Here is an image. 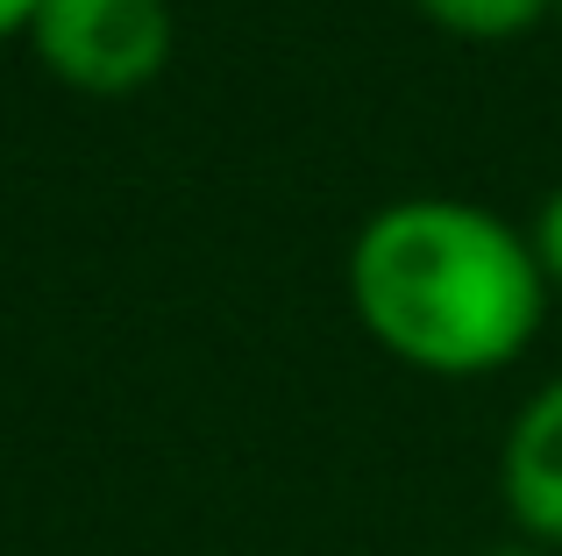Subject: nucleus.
Returning <instances> with one entry per match:
<instances>
[{"mask_svg":"<svg viewBox=\"0 0 562 556\" xmlns=\"http://www.w3.org/2000/svg\"><path fill=\"white\" fill-rule=\"evenodd\" d=\"M435 29L449 36H470V43H506V36H527L555 0H413Z\"/></svg>","mask_w":562,"mask_h":556,"instance_id":"nucleus-4","label":"nucleus"},{"mask_svg":"<svg viewBox=\"0 0 562 556\" xmlns=\"http://www.w3.org/2000/svg\"><path fill=\"white\" fill-rule=\"evenodd\" d=\"M349 307L378 349L435 378L513 364L541 329L549 278L535 236L470 200H392L349 243Z\"/></svg>","mask_w":562,"mask_h":556,"instance_id":"nucleus-1","label":"nucleus"},{"mask_svg":"<svg viewBox=\"0 0 562 556\" xmlns=\"http://www.w3.org/2000/svg\"><path fill=\"white\" fill-rule=\"evenodd\" d=\"M555 8H562V0H555Z\"/></svg>","mask_w":562,"mask_h":556,"instance_id":"nucleus-8","label":"nucleus"},{"mask_svg":"<svg viewBox=\"0 0 562 556\" xmlns=\"http://www.w3.org/2000/svg\"><path fill=\"white\" fill-rule=\"evenodd\" d=\"M535 257H541V278L562 286V186L549 193V208H541V222H535Z\"/></svg>","mask_w":562,"mask_h":556,"instance_id":"nucleus-5","label":"nucleus"},{"mask_svg":"<svg viewBox=\"0 0 562 556\" xmlns=\"http://www.w3.org/2000/svg\"><path fill=\"white\" fill-rule=\"evenodd\" d=\"M484 556H549V549H535V543H498V549H484Z\"/></svg>","mask_w":562,"mask_h":556,"instance_id":"nucleus-7","label":"nucleus"},{"mask_svg":"<svg viewBox=\"0 0 562 556\" xmlns=\"http://www.w3.org/2000/svg\"><path fill=\"white\" fill-rule=\"evenodd\" d=\"M498 500H506L520 543L562 549V378H549L513 414L506 449H498Z\"/></svg>","mask_w":562,"mask_h":556,"instance_id":"nucleus-3","label":"nucleus"},{"mask_svg":"<svg viewBox=\"0 0 562 556\" xmlns=\"http://www.w3.org/2000/svg\"><path fill=\"white\" fill-rule=\"evenodd\" d=\"M29 43L50 79L122 100L171 65L179 22H171V0H43Z\"/></svg>","mask_w":562,"mask_h":556,"instance_id":"nucleus-2","label":"nucleus"},{"mask_svg":"<svg viewBox=\"0 0 562 556\" xmlns=\"http://www.w3.org/2000/svg\"><path fill=\"white\" fill-rule=\"evenodd\" d=\"M36 8H43V0H0V43H8V36H29Z\"/></svg>","mask_w":562,"mask_h":556,"instance_id":"nucleus-6","label":"nucleus"}]
</instances>
